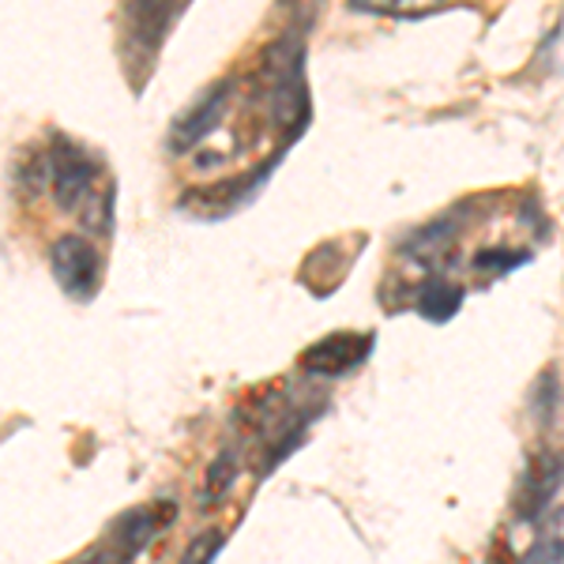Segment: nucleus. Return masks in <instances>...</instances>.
I'll list each match as a JSON object with an SVG mask.
<instances>
[{
  "mask_svg": "<svg viewBox=\"0 0 564 564\" xmlns=\"http://www.w3.org/2000/svg\"><path fill=\"white\" fill-rule=\"evenodd\" d=\"M520 564H564V505H553L534 523V545L523 553Z\"/></svg>",
  "mask_w": 564,
  "mask_h": 564,
  "instance_id": "obj_12",
  "label": "nucleus"
},
{
  "mask_svg": "<svg viewBox=\"0 0 564 564\" xmlns=\"http://www.w3.org/2000/svg\"><path fill=\"white\" fill-rule=\"evenodd\" d=\"M223 531H204V534H196L193 542H188V550H185V557H181V564H215L218 557V550H223Z\"/></svg>",
  "mask_w": 564,
  "mask_h": 564,
  "instance_id": "obj_16",
  "label": "nucleus"
},
{
  "mask_svg": "<svg viewBox=\"0 0 564 564\" xmlns=\"http://www.w3.org/2000/svg\"><path fill=\"white\" fill-rule=\"evenodd\" d=\"M561 403H564L561 372L550 366V369H542V377L531 384V403H527V411H531L539 430H550V425L561 417Z\"/></svg>",
  "mask_w": 564,
  "mask_h": 564,
  "instance_id": "obj_13",
  "label": "nucleus"
},
{
  "mask_svg": "<svg viewBox=\"0 0 564 564\" xmlns=\"http://www.w3.org/2000/svg\"><path fill=\"white\" fill-rule=\"evenodd\" d=\"M444 0H403V4H399V12L403 15H425L430 12V8H441Z\"/></svg>",
  "mask_w": 564,
  "mask_h": 564,
  "instance_id": "obj_18",
  "label": "nucleus"
},
{
  "mask_svg": "<svg viewBox=\"0 0 564 564\" xmlns=\"http://www.w3.org/2000/svg\"><path fill=\"white\" fill-rule=\"evenodd\" d=\"M234 452H223L215 463H212V475H207V486H204V505L212 508V505H218L223 500V489H230L234 486Z\"/></svg>",
  "mask_w": 564,
  "mask_h": 564,
  "instance_id": "obj_15",
  "label": "nucleus"
},
{
  "mask_svg": "<svg viewBox=\"0 0 564 564\" xmlns=\"http://www.w3.org/2000/svg\"><path fill=\"white\" fill-rule=\"evenodd\" d=\"M162 512H174V505H166V508L143 505V508H132V512L117 516L113 527H109L106 539H102V550H95L98 561L102 564H132L154 542V534L162 531Z\"/></svg>",
  "mask_w": 564,
  "mask_h": 564,
  "instance_id": "obj_5",
  "label": "nucleus"
},
{
  "mask_svg": "<svg viewBox=\"0 0 564 564\" xmlns=\"http://www.w3.org/2000/svg\"><path fill=\"white\" fill-rule=\"evenodd\" d=\"M260 87H263V102H268L271 124L282 132V140H286V148H290V143L308 129V121H313L302 34H282L279 42H271L268 50H263Z\"/></svg>",
  "mask_w": 564,
  "mask_h": 564,
  "instance_id": "obj_1",
  "label": "nucleus"
},
{
  "mask_svg": "<svg viewBox=\"0 0 564 564\" xmlns=\"http://www.w3.org/2000/svg\"><path fill=\"white\" fill-rule=\"evenodd\" d=\"M102 170L68 135H53L50 143V188L61 212H76L87 230L109 234V193H102Z\"/></svg>",
  "mask_w": 564,
  "mask_h": 564,
  "instance_id": "obj_2",
  "label": "nucleus"
},
{
  "mask_svg": "<svg viewBox=\"0 0 564 564\" xmlns=\"http://www.w3.org/2000/svg\"><path fill=\"white\" fill-rule=\"evenodd\" d=\"M230 87H234L230 79H218V84L207 87L204 95H199L196 102L188 106L185 113H181L177 121H174L166 148L174 151V154L193 151L212 132H218V124H223V117H226V106H230Z\"/></svg>",
  "mask_w": 564,
  "mask_h": 564,
  "instance_id": "obj_6",
  "label": "nucleus"
},
{
  "mask_svg": "<svg viewBox=\"0 0 564 564\" xmlns=\"http://www.w3.org/2000/svg\"><path fill=\"white\" fill-rule=\"evenodd\" d=\"M470 263L478 271H516L520 263H531V249H481Z\"/></svg>",
  "mask_w": 564,
  "mask_h": 564,
  "instance_id": "obj_14",
  "label": "nucleus"
},
{
  "mask_svg": "<svg viewBox=\"0 0 564 564\" xmlns=\"http://www.w3.org/2000/svg\"><path fill=\"white\" fill-rule=\"evenodd\" d=\"M456 223L452 218H441V223H430L422 230H414L403 245V257H411L414 263H425V268H436V263H448L452 249H456Z\"/></svg>",
  "mask_w": 564,
  "mask_h": 564,
  "instance_id": "obj_10",
  "label": "nucleus"
},
{
  "mask_svg": "<svg viewBox=\"0 0 564 564\" xmlns=\"http://www.w3.org/2000/svg\"><path fill=\"white\" fill-rule=\"evenodd\" d=\"M399 4H403V0H350L354 12H372V15H384Z\"/></svg>",
  "mask_w": 564,
  "mask_h": 564,
  "instance_id": "obj_17",
  "label": "nucleus"
},
{
  "mask_svg": "<svg viewBox=\"0 0 564 564\" xmlns=\"http://www.w3.org/2000/svg\"><path fill=\"white\" fill-rule=\"evenodd\" d=\"M50 268L57 286L65 290L76 302H90L98 294V282H102V257L87 238L79 234H65V238L53 241L50 249Z\"/></svg>",
  "mask_w": 564,
  "mask_h": 564,
  "instance_id": "obj_3",
  "label": "nucleus"
},
{
  "mask_svg": "<svg viewBox=\"0 0 564 564\" xmlns=\"http://www.w3.org/2000/svg\"><path fill=\"white\" fill-rule=\"evenodd\" d=\"M185 0H129V12H124V23H129V42L140 53L154 57L159 45L166 42L170 26L181 15Z\"/></svg>",
  "mask_w": 564,
  "mask_h": 564,
  "instance_id": "obj_9",
  "label": "nucleus"
},
{
  "mask_svg": "<svg viewBox=\"0 0 564 564\" xmlns=\"http://www.w3.org/2000/svg\"><path fill=\"white\" fill-rule=\"evenodd\" d=\"M275 162H279V159H268L260 170H249V174L230 177V181H218V185H212V188H193V193L181 199V207H193V212L212 215V218L226 215V212H234V207H241L245 199H252V196L260 193V185L271 177Z\"/></svg>",
  "mask_w": 564,
  "mask_h": 564,
  "instance_id": "obj_7",
  "label": "nucleus"
},
{
  "mask_svg": "<svg viewBox=\"0 0 564 564\" xmlns=\"http://www.w3.org/2000/svg\"><path fill=\"white\" fill-rule=\"evenodd\" d=\"M372 347H377V335H369V332H335V335H324L321 343H313V347L297 358V366H302L305 377L339 380L366 366Z\"/></svg>",
  "mask_w": 564,
  "mask_h": 564,
  "instance_id": "obj_4",
  "label": "nucleus"
},
{
  "mask_svg": "<svg viewBox=\"0 0 564 564\" xmlns=\"http://www.w3.org/2000/svg\"><path fill=\"white\" fill-rule=\"evenodd\" d=\"M463 297H467V290L459 286V282L444 279V275H430L417 286L414 294V308L425 316L430 324H448L452 316L463 308Z\"/></svg>",
  "mask_w": 564,
  "mask_h": 564,
  "instance_id": "obj_11",
  "label": "nucleus"
},
{
  "mask_svg": "<svg viewBox=\"0 0 564 564\" xmlns=\"http://www.w3.org/2000/svg\"><path fill=\"white\" fill-rule=\"evenodd\" d=\"M561 475H564V463L561 456H553V452H539V456L527 463L520 497H516V512H520L527 523H539L553 508V494L561 489Z\"/></svg>",
  "mask_w": 564,
  "mask_h": 564,
  "instance_id": "obj_8",
  "label": "nucleus"
}]
</instances>
